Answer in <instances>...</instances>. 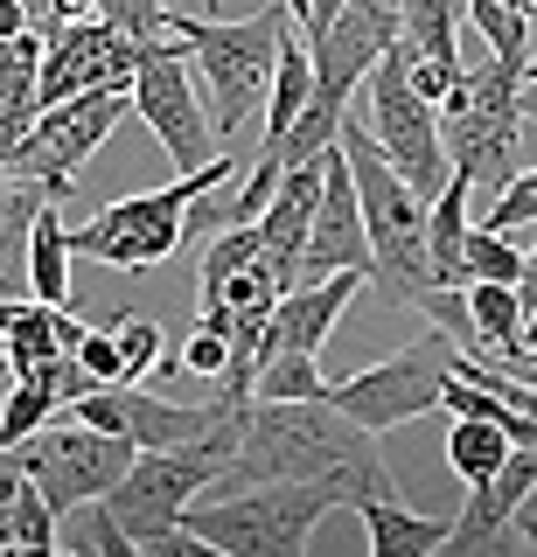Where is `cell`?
<instances>
[{
  "mask_svg": "<svg viewBox=\"0 0 537 557\" xmlns=\"http://www.w3.org/2000/svg\"><path fill=\"white\" fill-rule=\"evenodd\" d=\"M516 293H524V307H537V244L524 251V278H516Z\"/></svg>",
  "mask_w": 537,
  "mask_h": 557,
  "instance_id": "ab89813d",
  "label": "cell"
},
{
  "mask_svg": "<svg viewBox=\"0 0 537 557\" xmlns=\"http://www.w3.org/2000/svg\"><path fill=\"white\" fill-rule=\"evenodd\" d=\"M71 223H63V196H49L36 209V231H28V293L49 307H71Z\"/></svg>",
  "mask_w": 537,
  "mask_h": 557,
  "instance_id": "ffe728a7",
  "label": "cell"
},
{
  "mask_svg": "<svg viewBox=\"0 0 537 557\" xmlns=\"http://www.w3.org/2000/svg\"><path fill=\"white\" fill-rule=\"evenodd\" d=\"M133 70H141V42L119 35L106 14L63 22V28H49V49H42V104L106 91V84H133Z\"/></svg>",
  "mask_w": 537,
  "mask_h": 557,
  "instance_id": "4fadbf2b",
  "label": "cell"
},
{
  "mask_svg": "<svg viewBox=\"0 0 537 557\" xmlns=\"http://www.w3.org/2000/svg\"><path fill=\"white\" fill-rule=\"evenodd\" d=\"M321 182H328V153L286 168L272 202L258 209V237H266V265L286 278V293L301 286V258H307V231H315V209H321Z\"/></svg>",
  "mask_w": 537,
  "mask_h": 557,
  "instance_id": "2e32d148",
  "label": "cell"
},
{
  "mask_svg": "<svg viewBox=\"0 0 537 557\" xmlns=\"http://www.w3.org/2000/svg\"><path fill=\"white\" fill-rule=\"evenodd\" d=\"M77 362L91 370L98 383H119L126 376V362H119V335H112V321L106 327H84V342H77Z\"/></svg>",
  "mask_w": 537,
  "mask_h": 557,
  "instance_id": "e575fe53",
  "label": "cell"
},
{
  "mask_svg": "<svg viewBox=\"0 0 537 557\" xmlns=\"http://www.w3.org/2000/svg\"><path fill=\"white\" fill-rule=\"evenodd\" d=\"M524 14H530V35H537V0H524Z\"/></svg>",
  "mask_w": 537,
  "mask_h": 557,
  "instance_id": "ee69618b",
  "label": "cell"
},
{
  "mask_svg": "<svg viewBox=\"0 0 537 557\" xmlns=\"http://www.w3.org/2000/svg\"><path fill=\"white\" fill-rule=\"evenodd\" d=\"M489 223H496V231H524V223H537V168H516V182L496 188Z\"/></svg>",
  "mask_w": 537,
  "mask_h": 557,
  "instance_id": "836d02e7",
  "label": "cell"
},
{
  "mask_svg": "<svg viewBox=\"0 0 537 557\" xmlns=\"http://www.w3.org/2000/svg\"><path fill=\"white\" fill-rule=\"evenodd\" d=\"M293 28H301V22H293ZM293 28H286L280 70H272V91H266V147H280V139L307 119V104H315V49H307Z\"/></svg>",
  "mask_w": 537,
  "mask_h": 557,
  "instance_id": "44dd1931",
  "label": "cell"
},
{
  "mask_svg": "<svg viewBox=\"0 0 537 557\" xmlns=\"http://www.w3.org/2000/svg\"><path fill=\"white\" fill-rule=\"evenodd\" d=\"M342 8H350V0H307V22H301V28L315 35V28H328V22H335Z\"/></svg>",
  "mask_w": 537,
  "mask_h": 557,
  "instance_id": "f35d334b",
  "label": "cell"
},
{
  "mask_svg": "<svg viewBox=\"0 0 537 557\" xmlns=\"http://www.w3.org/2000/svg\"><path fill=\"white\" fill-rule=\"evenodd\" d=\"M22 28H36L28 0H0V42H8V35H22Z\"/></svg>",
  "mask_w": 537,
  "mask_h": 557,
  "instance_id": "74e56055",
  "label": "cell"
},
{
  "mask_svg": "<svg viewBox=\"0 0 537 557\" xmlns=\"http://www.w3.org/2000/svg\"><path fill=\"white\" fill-rule=\"evenodd\" d=\"M467 313H475V356H516L524 348V327H530V307L510 278H467Z\"/></svg>",
  "mask_w": 537,
  "mask_h": 557,
  "instance_id": "d6986e66",
  "label": "cell"
},
{
  "mask_svg": "<svg viewBox=\"0 0 537 557\" xmlns=\"http://www.w3.org/2000/svg\"><path fill=\"white\" fill-rule=\"evenodd\" d=\"M524 70L502 63L496 49L481 63L461 70V84L440 104V133L454 153V174H467L475 188H502L524 168Z\"/></svg>",
  "mask_w": 537,
  "mask_h": 557,
  "instance_id": "8992f818",
  "label": "cell"
},
{
  "mask_svg": "<svg viewBox=\"0 0 537 557\" xmlns=\"http://www.w3.org/2000/svg\"><path fill=\"white\" fill-rule=\"evenodd\" d=\"M286 28H293V8H286V0L245 14V22H203V14H182V8L168 14V35L188 49L196 77L210 84L217 139H237L258 112H266V91H272V70H280Z\"/></svg>",
  "mask_w": 537,
  "mask_h": 557,
  "instance_id": "3957f363",
  "label": "cell"
},
{
  "mask_svg": "<svg viewBox=\"0 0 537 557\" xmlns=\"http://www.w3.org/2000/svg\"><path fill=\"white\" fill-rule=\"evenodd\" d=\"M112 335H119V362H126V376L119 383H147L161 370V321H147V313H112Z\"/></svg>",
  "mask_w": 537,
  "mask_h": 557,
  "instance_id": "1f68e13d",
  "label": "cell"
},
{
  "mask_svg": "<svg viewBox=\"0 0 537 557\" xmlns=\"http://www.w3.org/2000/svg\"><path fill=\"white\" fill-rule=\"evenodd\" d=\"M133 112L147 119V133L168 147V161L182 174L217 161V119L203 112L196 77H188V49L175 35H154L141 42V70H133Z\"/></svg>",
  "mask_w": 537,
  "mask_h": 557,
  "instance_id": "8fae6325",
  "label": "cell"
},
{
  "mask_svg": "<svg viewBox=\"0 0 537 557\" xmlns=\"http://www.w3.org/2000/svg\"><path fill=\"white\" fill-rule=\"evenodd\" d=\"M126 112H133V84H106V91H77V98H63V104H42V119L28 126V139L8 153V174L42 182L49 196H71L77 168L106 147L112 126Z\"/></svg>",
  "mask_w": 537,
  "mask_h": 557,
  "instance_id": "9c48e42d",
  "label": "cell"
},
{
  "mask_svg": "<svg viewBox=\"0 0 537 557\" xmlns=\"http://www.w3.org/2000/svg\"><path fill=\"white\" fill-rule=\"evenodd\" d=\"M231 356H237L231 327H217V321H196V327H188V342H182V356H168L161 370H182V376H203V383H217L223 370H231Z\"/></svg>",
  "mask_w": 537,
  "mask_h": 557,
  "instance_id": "4dcf8cb0",
  "label": "cell"
},
{
  "mask_svg": "<svg viewBox=\"0 0 537 557\" xmlns=\"http://www.w3.org/2000/svg\"><path fill=\"white\" fill-rule=\"evenodd\" d=\"M91 14H98V0H49L42 22H49V28H63V22H91Z\"/></svg>",
  "mask_w": 537,
  "mask_h": 557,
  "instance_id": "8d00e7d4",
  "label": "cell"
},
{
  "mask_svg": "<svg viewBox=\"0 0 537 557\" xmlns=\"http://www.w3.org/2000/svg\"><path fill=\"white\" fill-rule=\"evenodd\" d=\"M356 516H363V536H370V557H432V550H447V536H454L447 516H419L398 495L363 502Z\"/></svg>",
  "mask_w": 537,
  "mask_h": 557,
  "instance_id": "ac0fdd59",
  "label": "cell"
},
{
  "mask_svg": "<svg viewBox=\"0 0 537 557\" xmlns=\"http://www.w3.org/2000/svg\"><path fill=\"white\" fill-rule=\"evenodd\" d=\"M510 453H516V440H510L502 418H454V432H447V467H454L467 487L496 481Z\"/></svg>",
  "mask_w": 537,
  "mask_h": 557,
  "instance_id": "7402d4cb",
  "label": "cell"
},
{
  "mask_svg": "<svg viewBox=\"0 0 537 557\" xmlns=\"http://www.w3.org/2000/svg\"><path fill=\"white\" fill-rule=\"evenodd\" d=\"M14 453H22L28 481L57 502V516L84 509V502H106L112 487L126 481V467L141 460L133 440H119V432H106V425H84V418H71V425H42L36 440H22Z\"/></svg>",
  "mask_w": 537,
  "mask_h": 557,
  "instance_id": "30bf717a",
  "label": "cell"
},
{
  "mask_svg": "<svg viewBox=\"0 0 537 557\" xmlns=\"http://www.w3.org/2000/svg\"><path fill=\"white\" fill-rule=\"evenodd\" d=\"M98 14L119 28V35H133V42H154V35H168V0H98Z\"/></svg>",
  "mask_w": 537,
  "mask_h": 557,
  "instance_id": "d6a6232c",
  "label": "cell"
},
{
  "mask_svg": "<svg viewBox=\"0 0 537 557\" xmlns=\"http://www.w3.org/2000/svg\"><path fill=\"white\" fill-rule=\"evenodd\" d=\"M237 405H223V397H210V405H175V397H154L141 391V383H98L91 397H77L71 418H84V425H106L119 432V440L133 446H188V440H210V432L231 418Z\"/></svg>",
  "mask_w": 537,
  "mask_h": 557,
  "instance_id": "7c38bea8",
  "label": "cell"
},
{
  "mask_svg": "<svg viewBox=\"0 0 537 557\" xmlns=\"http://www.w3.org/2000/svg\"><path fill=\"white\" fill-rule=\"evenodd\" d=\"M524 84H537V49H530V63H524Z\"/></svg>",
  "mask_w": 537,
  "mask_h": 557,
  "instance_id": "7bdbcfd3",
  "label": "cell"
},
{
  "mask_svg": "<svg viewBox=\"0 0 537 557\" xmlns=\"http://www.w3.org/2000/svg\"><path fill=\"white\" fill-rule=\"evenodd\" d=\"M363 278H370V272H328V278H301L293 293H280L272 327H266V356H272V348H307V356H321V342L335 335L342 307L363 293Z\"/></svg>",
  "mask_w": 537,
  "mask_h": 557,
  "instance_id": "e0dca14e",
  "label": "cell"
},
{
  "mask_svg": "<svg viewBox=\"0 0 537 557\" xmlns=\"http://www.w3.org/2000/svg\"><path fill=\"white\" fill-rule=\"evenodd\" d=\"M363 126H370V139L391 153L398 168H405V182L419 188L426 202L454 182V153H447V133H440V104L419 98V84H412L405 35H398L385 57H377V70L363 77Z\"/></svg>",
  "mask_w": 537,
  "mask_h": 557,
  "instance_id": "52a82bcc",
  "label": "cell"
},
{
  "mask_svg": "<svg viewBox=\"0 0 537 557\" xmlns=\"http://www.w3.org/2000/svg\"><path fill=\"white\" fill-rule=\"evenodd\" d=\"M252 397H328L321 356H307V348H272V356L258 362Z\"/></svg>",
  "mask_w": 537,
  "mask_h": 557,
  "instance_id": "484cf974",
  "label": "cell"
},
{
  "mask_svg": "<svg viewBox=\"0 0 537 557\" xmlns=\"http://www.w3.org/2000/svg\"><path fill=\"white\" fill-rule=\"evenodd\" d=\"M8 391H14V362H8V348H0V411H8Z\"/></svg>",
  "mask_w": 537,
  "mask_h": 557,
  "instance_id": "60d3db41",
  "label": "cell"
},
{
  "mask_svg": "<svg viewBox=\"0 0 537 557\" xmlns=\"http://www.w3.org/2000/svg\"><path fill=\"white\" fill-rule=\"evenodd\" d=\"M14 487H22V453L0 446V550H8V509H14Z\"/></svg>",
  "mask_w": 537,
  "mask_h": 557,
  "instance_id": "d590c367",
  "label": "cell"
},
{
  "mask_svg": "<svg viewBox=\"0 0 537 557\" xmlns=\"http://www.w3.org/2000/svg\"><path fill=\"white\" fill-rule=\"evenodd\" d=\"M467 196H475V182L467 174H454V182L432 196V223H426V237H432V265H440V286H467L461 278V251H467Z\"/></svg>",
  "mask_w": 537,
  "mask_h": 557,
  "instance_id": "603a6c76",
  "label": "cell"
},
{
  "mask_svg": "<svg viewBox=\"0 0 537 557\" xmlns=\"http://www.w3.org/2000/svg\"><path fill=\"white\" fill-rule=\"evenodd\" d=\"M516 530H524V544L537 550V509H524V516H516Z\"/></svg>",
  "mask_w": 537,
  "mask_h": 557,
  "instance_id": "b9f144b4",
  "label": "cell"
},
{
  "mask_svg": "<svg viewBox=\"0 0 537 557\" xmlns=\"http://www.w3.org/2000/svg\"><path fill=\"white\" fill-rule=\"evenodd\" d=\"M231 174H237V161H231V153H217L210 168L175 174L168 188H147V196H126V202L98 209L91 223H77V231H71V251L91 258V265H112V272H154V265H168V258L196 237V231H188L196 196L223 188Z\"/></svg>",
  "mask_w": 537,
  "mask_h": 557,
  "instance_id": "5b68a950",
  "label": "cell"
},
{
  "mask_svg": "<svg viewBox=\"0 0 537 557\" xmlns=\"http://www.w3.org/2000/svg\"><path fill=\"white\" fill-rule=\"evenodd\" d=\"M258 251H266V237H258V223H223V237L210 244V258H203V300H217V293L231 286V278L245 272Z\"/></svg>",
  "mask_w": 537,
  "mask_h": 557,
  "instance_id": "f546056e",
  "label": "cell"
},
{
  "mask_svg": "<svg viewBox=\"0 0 537 557\" xmlns=\"http://www.w3.org/2000/svg\"><path fill=\"white\" fill-rule=\"evenodd\" d=\"M461 278H524V251H516V231H496V223H475L461 251Z\"/></svg>",
  "mask_w": 537,
  "mask_h": 557,
  "instance_id": "83f0119b",
  "label": "cell"
},
{
  "mask_svg": "<svg viewBox=\"0 0 537 557\" xmlns=\"http://www.w3.org/2000/svg\"><path fill=\"white\" fill-rule=\"evenodd\" d=\"M252 481H335L342 509L398 495L385 453H377V432L356 425L335 397H252L245 446L217 487H252Z\"/></svg>",
  "mask_w": 537,
  "mask_h": 557,
  "instance_id": "6da1fadb",
  "label": "cell"
},
{
  "mask_svg": "<svg viewBox=\"0 0 537 557\" xmlns=\"http://www.w3.org/2000/svg\"><path fill=\"white\" fill-rule=\"evenodd\" d=\"M328 272H377V258H370V223H363V196H356V174H350L342 139L328 147L321 209H315L307 258H301V278H328Z\"/></svg>",
  "mask_w": 537,
  "mask_h": 557,
  "instance_id": "9a60e30c",
  "label": "cell"
},
{
  "mask_svg": "<svg viewBox=\"0 0 537 557\" xmlns=\"http://www.w3.org/2000/svg\"><path fill=\"white\" fill-rule=\"evenodd\" d=\"M63 544H71V550H91V557H141V544L126 536V522H119L106 502H84V509L63 516Z\"/></svg>",
  "mask_w": 537,
  "mask_h": 557,
  "instance_id": "4316f807",
  "label": "cell"
},
{
  "mask_svg": "<svg viewBox=\"0 0 537 557\" xmlns=\"http://www.w3.org/2000/svg\"><path fill=\"white\" fill-rule=\"evenodd\" d=\"M454 362H461V342L447 335V327H432V335L405 342L398 356L370 362V370H356V376H342V383H328V397H335L356 425H370L377 440H385V432L412 425V418L440 411L447 383H454Z\"/></svg>",
  "mask_w": 537,
  "mask_h": 557,
  "instance_id": "ba28073f",
  "label": "cell"
},
{
  "mask_svg": "<svg viewBox=\"0 0 537 557\" xmlns=\"http://www.w3.org/2000/svg\"><path fill=\"white\" fill-rule=\"evenodd\" d=\"M398 14H405V42L419 49V57H454L461 63V49H454L461 0H398Z\"/></svg>",
  "mask_w": 537,
  "mask_h": 557,
  "instance_id": "f1b7e54d",
  "label": "cell"
},
{
  "mask_svg": "<svg viewBox=\"0 0 537 557\" xmlns=\"http://www.w3.org/2000/svg\"><path fill=\"white\" fill-rule=\"evenodd\" d=\"M8 550H22V557L63 550V516H57V502L28 481V467H22V487H14V509H8Z\"/></svg>",
  "mask_w": 537,
  "mask_h": 557,
  "instance_id": "cb8c5ba5",
  "label": "cell"
},
{
  "mask_svg": "<svg viewBox=\"0 0 537 557\" xmlns=\"http://www.w3.org/2000/svg\"><path fill=\"white\" fill-rule=\"evenodd\" d=\"M537 487V446H516L510 460H502L496 481L467 487V509L454 516V536H447V557H510L524 544V530H516V509L530 502Z\"/></svg>",
  "mask_w": 537,
  "mask_h": 557,
  "instance_id": "5bb4252c",
  "label": "cell"
},
{
  "mask_svg": "<svg viewBox=\"0 0 537 557\" xmlns=\"http://www.w3.org/2000/svg\"><path fill=\"white\" fill-rule=\"evenodd\" d=\"M461 14L475 22V35L496 49L502 63H516V70L530 63V42H537V35H530V14L516 8V0H461Z\"/></svg>",
  "mask_w": 537,
  "mask_h": 557,
  "instance_id": "d4e9b609",
  "label": "cell"
},
{
  "mask_svg": "<svg viewBox=\"0 0 537 557\" xmlns=\"http://www.w3.org/2000/svg\"><path fill=\"white\" fill-rule=\"evenodd\" d=\"M342 153H350L356 196H363V223H370V258H377V293L391 307H419L432 286H440V265H432V202L405 182V168L391 161L370 139L363 119H342Z\"/></svg>",
  "mask_w": 537,
  "mask_h": 557,
  "instance_id": "7a4b0ae2",
  "label": "cell"
},
{
  "mask_svg": "<svg viewBox=\"0 0 537 557\" xmlns=\"http://www.w3.org/2000/svg\"><path fill=\"white\" fill-rule=\"evenodd\" d=\"M328 509H342L335 481H252L210 487L203 502H188L182 530L223 557H301Z\"/></svg>",
  "mask_w": 537,
  "mask_h": 557,
  "instance_id": "277c9868",
  "label": "cell"
}]
</instances>
